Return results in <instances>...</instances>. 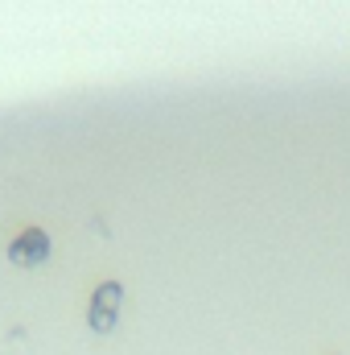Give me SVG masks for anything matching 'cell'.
<instances>
[{
  "label": "cell",
  "mask_w": 350,
  "mask_h": 355,
  "mask_svg": "<svg viewBox=\"0 0 350 355\" xmlns=\"http://www.w3.org/2000/svg\"><path fill=\"white\" fill-rule=\"evenodd\" d=\"M87 227L95 232V236H99V240H107V236H111V227H107V219H103V215H91Z\"/></svg>",
  "instance_id": "cell-4"
},
{
  "label": "cell",
  "mask_w": 350,
  "mask_h": 355,
  "mask_svg": "<svg viewBox=\"0 0 350 355\" xmlns=\"http://www.w3.org/2000/svg\"><path fill=\"white\" fill-rule=\"evenodd\" d=\"M124 306V285L120 281H99L91 289V310H107V314H120Z\"/></svg>",
  "instance_id": "cell-2"
},
{
  "label": "cell",
  "mask_w": 350,
  "mask_h": 355,
  "mask_svg": "<svg viewBox=\"0 0 350 355\" xmlns=\"http://www.w3.org/2000/svg\"><path fill=\"white\" fill-rule=\"evenodd\" d=\"M54 257V240L42 232V227H25L21 236H12V244H8V261L17 268H37L46 265Z\"/></svg>",
  "instance_id": "cell-1"
},
{
  "label": "cell",
  "mask_w": 350,
  "mask_h": 355,
  "mask_svg": "<svg viewBox=\"0 0 350 355\" xmlns=\"http://www.w3.org/2000/svg\"><path fill=\"white\" fill-rule=\"evenodd\" d=\"M87 327L95 335H111L120 331V314H107V310H87Z\"/></svg>",
  "instance_id": "cell-3"
},
{
  "label": "cell",
  "mask_w": 350,
  "mask_h": 355,
  "mask_svg": "<svg viewBox=\"0 0 350 355\" xmlns=\"http://www.w3.org/2000/svg\"><path fill=\"white\" fill-rule=\"evenodd\" d=\"M8 343H25V327H12L8 331Z\"/></svg>",
  "instance_id": "cell-5"
}]
</instances>
